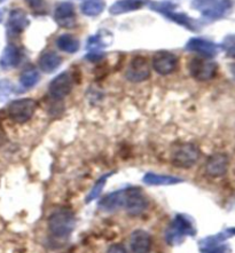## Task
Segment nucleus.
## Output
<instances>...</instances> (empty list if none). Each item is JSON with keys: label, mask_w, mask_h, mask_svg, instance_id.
<instances>
[{"label": "nucleus", "mask_w": 235, "mask_h": 253, "mask_svg": "<svg viewBox=\"0 0 235 253\" xmlns=\"http://www.w3.org/2000/svg\"><path fill=\"white\" fill-rule=\"evenodd\" d=\"M47 226H48L49 235L53 238L59 241L67 240L75 229V213L67 208L57 209L48 216Z\"/></svg>", "instance_id": "nucleus-1"}, {"label": "nucleus", "mask_w": 235, "mask_h": 253, "mask_svg": "<svg viewBox=\"0 0 235 253\" xmlns=\"http://www.w3.org/2000/svg\"><path fill=\"white\" fill-rule=\"evenodd\" d=\"M196 234L193 220L185 214H177L165 231V241L171 247L180 245L187 236Z\"/></svg>", "instance_id": "nucleus-2"}, {"label": "nucleus", "mask_w": 235, "mask_h": 253, "mask_svg": "<svg viewBox=\"0 0 235 253\" xmlns=\"http://www.w3.org/2000/svg\"><path fill=\"white\" fill-rule=\"evenodd\" d=\"M37 102L34 99H19L9 103L7 108L8 117L16 124H24L34 116Z\"/></svg>", "instance_id": "nucleus-3"}, {"label": "nucleus", "mask_w": 235, "mask_h": 253, "mask_svg": "<svg viewBox=\"0 0 235 253\" xmlns=\"http://www.w3.org/2000/svg\"><path fill=\"white\" fill-rule=\"evenodd\" d=\"M201 151L193 143L180 144L175 149L172 154L173 165L179 169H189L195 165V163L200 158Z\"/></svg>", "instance_id": "nucleus-4"}, {"label": "nucleus", "mask_w": 235, "mask_h": 253, "mask_svg": "<svg viewBox=\"0 0 235 253\" xmlns=\"http://www.w3.org/2000/svg\"><path fill=\"white\" fill-rule=\"evenodd\" d=\"M148 207V201L139 188L130 187L125 189L124 208L126 212L132 216L141 215L146 211Z\"/></svg>", "instance_id": "nucleus-5"}, {"label": "nucleus", "mask_w": 235, "mask_h": 253, "mask_svg": "<svg viewBox=\"0 0 235 253\" xmlns=\"http://www.w3.org/2000/svg\"><path fill=\"white\" fill-rule=\"evenodd\" d=\"M189 74L198 82H208L215 77L218 67L215 62L209 60L195 57L189 61L188 64Z\"/></svg>", "instance_id": "nucleus-6"}, {"label": "nucleus", "mask_w": 235, "mask_h": 253, "mask_svg": "<svg viewBox=\"0 0 235 253\" xmlns=\"http://www.w3.org/2000/svg\"><path fill=\"white\" fill-rule=\"evenodd\" d=\"M150 8L156 12L163 14L165 17H168L169 20L173 21V22L178 23L183 27H185L189 30H194V24L189 17L186 14L183 13H176L175 12V5L168 1H158V2H151Z\"/></svg>", "instance_id": "nucleus-7"}, {"label": "nucleus", "mask_w": 235, "mask_h": 253, "mask_svg": "<svg viewBox=\"0 0 235 253\" xmlns=\"http://www.w3.org/2000/svg\"><path fill=\"white\" fill-rule=\"evenodd\" d=\"M178 66V59L173 53L161 50L155 53L153 57V68L158 75H170L176 70Z\"/></svg>", "instance_id": "nucleus-8"}, {"label": "nucleus", "mask_w": 235, "mask_h": 253, "mask_svg": "<svg viewBox=\"0 0 235 253\" xmlns=\"http://www.w3.org/2000/svg\"><path fill=\"white\" fill-rule=\"evenodd\" d=\"M72 88V78L68 72H63L50 82L48 91L52 99L62 100L67 95H69Z\"/></svg>", "instance_id": "nucleus-9"}, {"label": "nucleus", "mask_w": 235, "mask_h": 253, "mask_svg": "<svg viewBox=\"0 0 235 253\" xmlns=\"http://www.w3.org/2000/svg\"><path fill=\"white\" fill-rule=\"evenodd\" d=\"M126 78L130 82L141 83L147 81L150 76V70L148 67L147 60L142 56H137L131 61L126 70Z\"/></svg>", "instance_id": "nucleus-10"}, {"label": "nucleus", "mask_w": 235, "mask_h": 253, "mask_svg": "<svg viewBox=\"0 0 235 253\" xmlns=\"http://www.w3.org/2000/svg\"><path fill=\"white\" fill-rule=\"evenodd\" d=\"M54 20L62 28H74L76 24V14L74 5L70 2H61L54 12Z\"/></svg>", "instance_id": "nucleus-11"}, {"label": "nucleus", "mask_w": 235, "mask_h": 253, "mask_svg": "<svg viewBox=\"0 0 235 253\" xmlns=\"http://www.w3.org/2000/svg\"><path fill=\"white\" fill-rule=\"evenodd\" d=\"M229 169V157L225 154H213L208 158L205 169L209 175L213 178L223 176Z\"/></svg>", "instance_id": "nucleus-12"}, {"label": "nucleus", "mask_w": 235, "mask_h": 253, "mask_svg": "<svg viewBox=\"0 0 235 253\" xmlns=\"http://www.w3.org/2000/svg\"><path fill=\"white\" fill-rule=\"evenodd\" d=\"M130 248L132 253H150L151 236L142 229L135 230L130 237Z\"/></svg>", "instance_id": "nucleus-13"}, {"label": "nucleus", "mask_w": 235, "mask_h": 253, "mask_svg": "<svg viewBox=\"0 0 235 253\" xmlns=\"http://www.w3.org/2000/svg\"><path fill=\"white\" fill-rule=\"evenodd\" d=\"M186 48L190 50V52L198 53L205 57H212L218 53V46L211 42L201 38H191L187 42Z\"/></svg>", "instance_id": "nucleus-14"}, {"label": "nucleus", "mask_w": 235, "mask_h": 253, "mask_svg": "<svg viewBox=\"0 0 235 253\" xmlns=\"http://www.w3.org/2000/svg\"><path fill=\"white\" fill-rule=\"evenodd\" d=\"M30 24V21L28 19L27 13L23 9L15 8L9 13L8 17V29L13 34H20V32L24 31Z\"/></svg>", "instance_id": "nucleus-15"}, {"label": "nucleus", "mask_w": 235, "mask_h": 253, "mask_svg": "<svg viewBox=\"0 0 235 253\" xmlns=\"http://www.w3.org/2000/svg\"><path fill=\"white\" fill-rule=\"evenodd\" d=\"M124 201H125V189L116 190L114 193L107 195L106 197H103L100 201L99 208L102 211L111 212L115 211L119 208L124 207Z\"/></svg>", "instance_id": "nucleus-16"}, {"label": "nucleus", "mask_w": 235, "mask_h": 253, "mask_svg": "<svg viewBox=\"0 0 235 253\" xmlns=\"http://www.w3.org/2000/svg\"><path fill=\"white\" fill-rule=\"evenodd\" d=\"M21 61V52L17 47L13 45H8L2 50L1 56H0V67L3 69H12L19 66Z\"/></svg>", "instance_id": "nucleus-17"}, {"label": "nucleus", "mask_w": 235, "mask_h": 253, "mask_svg": "<svg viewBox=\"0 0 235 253\" xmlns=\"http://www.w3.org/2000/svg\"><path fill=\"white\" fill-rule=\"evenodd\" d=\"M144 5V0H118L110 6L109 12L113 15L130 13L133 10H138Z\"/></svg>", "instance_id": "nucleus-18"}, {"label": "nucleus", "mask_w": 235, "mask_h": 253, "mask_svg": "<svg viewBox=\"0 0 235 253\" xmlns=\"http://www.w3.org/2000/svg\"><path fill=\"white\" fill-rule=\"evenodd\" d=\"M143 182L148 186H172L183 182V179L177 176L156 174V173H147L143 176Z\"/></svg>", "instance_id": "nucleus-19"}, {"label": "nucleus", "mask_w": 235, "mask_h": 253, "mask_svg": "<svg viewBox=\"0 0 235 253\" xmlns=\"http://www.w3.org/2000/svg\"><path fill=\"white\" fill-rule=\"evenodd\" d=\"M39 68L45 74H52L61 64V57L54 52H46L39 59Z\"/></svg>", "instance_id": "nucleus-20"}, {"label": "nucleus", "mask_w": 235, "mask_h": 253, "mask_svg": "<svg viewBox=\"0 0 235 253\" xmlns=\"http://www.w3.org/2000/svg\"><path fill=\"white\" fill-rule=\"evenodd\" d=\"M232 1L231 0H220L212 5L208 6L203 10V15L210 17V19H218V17L225 15V13L230 8H232Z\"/></svg>", "instance_id": "nucleus-21"}, {"label": "nucleus", "mask_w": 235, "mask_h": 253, "mask_svg": "<svg viewBox=\"0 0 235 253\" xmlns=\"http://www.w3.org/2000/svg\"><path fill=\"white\" fill-rule=\"evenodd\" d=\"M56 46L59 49L66 53H76L79 49V42L71 35H61L56 39Z\"/></svg>", "instance_id": "nucleus-22"}, {"label": "nucleus", "mask_w": 235, "mask_h": 253, "mask_svg": "<svg viewBox=\"0 0 235 253\" xmlns=\"http://www.w3.org/2000/svg\"><path fill=\"white\" fill-rule=\"evenodd\" d=\"M106 8L103 0H86L82 3V13L86 16H97Z\"/></svg>", "instance_id": "nucleus-23"}, {"label": "nucleus", "mask_w": 235, "mask_h": 253, "mask_svg": "<svg viewBox=\"0 0 235 253\" xmlns=\"http://www.w3.org/2000/svg\"><path fill=\"white\" fill-rule=\"evenodd\" d=\"M39 79H41V75L39 72L35 69H28L25 70L20 77V84L23 86L24 88H31L35 85L38 84Z\"/></svg>", "instance_id": "nucleus-24"}, {"label": "nucleus", "mask_w": 235, "mask_h": 253, "mask_svg": "<svg viewBox=\"0 0 235 253\" xmlns=\"http://www.w3.org/2000/svg\"><path fill=\"white\" fill-rule=\"evenodd\" d=\"M111 174H113V173H108V174L102 175L99 180H97L95 184L93 186L92 190L90 191L89 196L86 197V203H90V202H92V201L95 200V198L99 197V195L101 194V191H102V189H103L104 184H106V181Z\"/></svg>", "instance_id": "nucleus-25"}, {"label": "nucleus", "mask_w": 235, "mask_h": 253, "mask_svg": "<svg viewBox=\"0 0 235 253\" xmlns=\"http://www.w3.org/2000/svg\"><path fill=\"white\" fill-rule=\"evenodd\" d=\"M106 46V44L102 42L100 36H92L91 38H89L88 41V48L89 49H100L102 47Z\"/></svg>", "instance_id": "nucleus-26"}, {"label": "nucleus", "mask_w": 235, "mask_h": 253, "mask_svg": "<svg viewBox=\"0 0 235 253\" xmlns=\"http://www.w3.org/2000/svg\"><path fill=\"white\" fill-rule=\"evenodd\" d=\"M202 253H232V250H231L230 245L218 244V245H216V247L209 249V250L202 252Z\"/></svg>", "instance_id": "nucleus-27"}, {"label": "nucleus", "mask_w": 235, "mask_h": 253, "mask_svg": "<svg viewBox=\"0 0 235 253\" xmlns=\"http://www.w3.org/2000/svg\"><path fill=\"white\" fill-rule=\"evenodd\" d=\"M226 49H227V54H229V56L235 57V36H232V37L227 39Z\"/></svg>", "instance_id": "nucleus-28"}, {"label": "nucleus", "mask_w": 235, "mask_h": 253, "mask_svg": "<svg viewBox=\"0 0 235 253\" xmlns=\"http://www.w3.org/2000/svg\"><path fill=\"white\" fill-rule=\"evenodd\" d=\"M24 1L28 3V6L30 7L31 9L34 10L42 9L43 6H44V0H24Z\"/></svg>", "instance_id": "nucleus-29"}, {"label": "nucleus", "mask_w": 235, "mask_h": 253, "mask_svg": "<svg viewBox=\"0 0 235 253\" xmlns=\"http://www.w3.org/2000/svg\"><path fill=\"white\" fill-rule=\"evenodd\" d=\"M107 253H128V250L122 244H113L108 249Z\"/></svg>", "instance_id": "nucleus-30"}, {"label": "nucleus", "mask_w": 235, "mask_h": 253, "mask_svg": "<svg viewBox=\"0 0 235 253\" xmlns=\"http://www.w3.org/2000/svg\"><path fill=\"white\" fill-rule=\"evenodd\" d=\"M103 56H104L103 53L91 52V53H89L88 55H86V59L90 60V61H92V62H97V61H100Z\"/></svg>", "instance_id": "nucleus-31"}, {"label": "nucleus", "mask_w": 235, "mask_h": 253, "mask_svg": "<svg viewBox=\"0 0 235 253\" xmlns=\"http://www.w3.org/2000/svg\"><path fill=\"white\" fill-rule=\"evenodd\" d=\"M1 89H2V84H1V83H0V93H1L2 91H1Z\"/></svg>", "instance_id": "nucleus-32"}, {"label": "nucleus", "mask_w": 235, "mask_h": 253, "mask_svg": "<svg viewBox=\"0 0 235 253\" xmlns=\"http://www.w3.org/2000/svg\"><path fill=\"white\" fill-rule=\"evenodd\" d=\"M3 1H5V0H0V3H1V2H3Z\"/></svg>", "instance_id": "nucleus-33"}]
</instances>
